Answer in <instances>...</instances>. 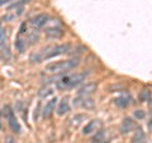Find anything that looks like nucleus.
I'll return each instance as SVG.
<instances>
[{
    "label": "nucleus",
    "mask_w": 152,
    "mask_h": 143,
    "mask_svg": "<svg viewBox=\"0 0 152 143\" xmlns=\"http://www.w3.org/2000/svg\"><path fill=\"white\" fill-rule=\"evenodd\" d=\"M4 115H5V118H7L10 129L15 133V134H19V133L22 132V127H20V124H19L18 119L15 117V113H14L12 107H9V105L4 107Z\"/></svg>",
    "instance_id": "4"
},
{
    "label": "nucleus",
    "mask_w": 152,
    "mask_h": 143,
    "mask_svg": "<svg viewBox=\"0 0 152 143\" xmlns=\"http://www.w3.org/2000/svg\"><path fill=\"white\" fill-rule=\"evenodd\" d=\"M86 119V115H84V114H77V115H75L72 119H71V125L74 127H77L79 124H81V122Z\"/></svg>",
    "instance_id": "19"
},
{
    "label": "nucleus",
    "mask_w": 152,
    "mask_h": 143,
    "mask_svg": "<svg viewBox=\"0 0 152 143\" xmlns=\"http://www.w3.org/2000/svg\"><path fill=\"white\" fill-rule=\"evenodd\" d=\"M133 128H134V122H133L132 118H128V117H127V118L123 119L119 131H121L122 134H128L129 132H132Z\"/></svg>",
    "instance_id": "13"
},
{
    "label": "nucleus",
    "mask_w": 152,
    "mask_h": 143,
    "mask_svg": "<svg viewBox=\"0 0 152 143\" xmlns=\"http://www.w3.org/2000/svg\"><path fill=\"white\" fill-rule=\"evenodd\" d=\"M148 105H150V109L152 110V100H150V101H148Z\"/></svg>",
    "instance_id": "26"
},
{
    "label": "nucleus",
    "mask_w": 152,
    "mask_h": 143,
    "mask_svg": "<svg viewBox=\"0 0 152 143\" xmlns=\"http://www.w3.org/2000/svg\"><path fill=\"white\" fill-rule=\"evenodd\" d=\"M91 142L93 143H108V141H107V131L99 129L96 133H95V136L93 137Z\"/></svg>",
    "instance_id": "16"
},
{
    "label": "nucleus",
    "mask_w": 152,
    "mask_h": 143,
    "mask_svg": "<svg viewBox=\"0 0 152 143\" xmlns=\"http://www.w3.org/2000/svg\"><path fill=\"white\" fill-rule=\"evenodd\" d=\"M10 0H0V7L1 5H4V4H7V3H9Z\"/></svg>",
    "instance_id": "24"
},
{
    "label": "nucleus",
    "mask_w": 152,
    "mask_h": 143,
    "mask_svg": "<svg viewBox=\"0 0 152 143\" xmlns=\"http://www.w3.org/2000/svg\"><path fill=\"white\" fill-rule=\"evenodd\" d=\"M57 101H58V99L53 96V98L50 99L46 103V105H45V108H43V112H42V117H43L45 119H48V118L52 117V114H53L55 109H56Z\"/></svg>",
    "instance_id": "9"
},
{
    "label": "nucleus",
    "mask_w": 152,
    "mask_h": 143,
    "mask_svg": "<svg viewBox=\"0 0 152 143\" xmlns=\"http://www.w3.org/2000/svg\"><path fill=\"white\" fill-rule=\"evenodd\" d=\"M1 29H3V28H1V26H0V32H1Z\"/></svg>",
    "instance_id": "27"
},
{
    "label": "nucleus",
    "mask_w": 152,
    "mask_h": 143,
    "mask_svg": "<svg viewBox=\"0 0 152 143\" xmlns=\"http://www.w3.org/2000/svg\"><path fill=\"white\" fill-rule=\"evenodd\" d=\"M38 39H39V34H38V31L37 29H33L29 36H28V41H29V45H34L38 42Z\"/></svg>",
    "instance_id": "20"
},
{
    "label": "nucleus",
    "mask_w": 152,
    "mask_h": 143,
    "mask_svg": "<svg viewBox=\"0 0 152 143\" xmlns=\"http://www.w3.org/2000/svg\"><path fill=\"white\" fill-rule=\"evenodd\" d=\"M64 28L61 27V24L58 26H52L45 29V36L48 38V39H60L61 37L64 36Z\"/></svg>",
    "instance_id": "5"
},
{
    "label": "nucleus",
    "mask_w": 152,
    "mask_h": 143,
    "mask_svg": "<svg viewBox=\"0 0 152 143\" xmlns=\"http://www.w3.org/2000/svg\"><path fill=\"white\" fill-rule=\"evenodd\" d=\"M14 46H15V50L19 53H24V51L27 50V41L24 38H22V34H19L17 37L15 42H14Z\"/></svg>",
    "instance_id": "15"
},
{
    "label": "nucleus",
    "mask_w": 152,
    "mask_h": 143,
    "mask_svg": "<svg viewBox=\"0 0 152 143\" xmlns=\"http://www.w3.org/2000/svg\"><path fill=\"white\" fill-rule=\"evenodd\" d=\"M132 143H146V136L145 132L142 131V128L138 127V129L136 131L134 136L132 138Z\"/></svg>",
    "instance_id": "17"
},
{
    "label": "nucleus",
    "mask_w": 152,
    "mask_h": 143,
    "mask_svg": "<svg viewBox=\"0 0 152 143\" xmlns=\"http://www.w3.org/2000/svg\"><path fill=\"white\" fill-rule=\"evenodd\" d=\"M74 105L83 109H93L95 107V101L90 96H80V95H77V98L74 99Z\"/></svg>",
    "instance_id": "6"
},
{
    "label": "nucleus",
    "mask_w": 152,
    "mask_h": 143,
    "mask_svg": "<svg viewBox=\"0 0 152 143\" xmlns=\"http://www.w3.org/2000/svg\"><path fill=\"white\" fill-rule=\"evenodd\" d=\"M102 127H103L102 120H99V119H93V120H90L88 124L83 128V134L90 136V134H93V133H96L99 129H102Z\"/></svg>",
    "instance_id": "7"
},
{
    "label": "nucleus",
    "mask_w": 152,
    "mask_h": 143,
    "mask_svg": "<svg viewBox=\"0 0 152 143\" xmlns=\"http://www.w3.org/2000/svg\"><path fill=\"white\" fill-rule=\"evenodd\" d=\"M114 104H115L118 108L126 109L131 105V99H129V96H126V95H121V96L114 99Z\"/></svg>",
    "instance_id": "14"
},
{
    "label": "nucleus",
    "mask_w": 152,
    "mask_h": 143,
    "mask_svg": "<svg viewBox=\"0 0 152 143\" xmlns=\"http://www.w3.org/2000/svg\"><path fill=\"white\" fill-rule=\"evenodd\" d=\"M80 65V60L77 57L74 58H69V60H64V61H56V62H51L48 65H46V71L50 74H55V75H62L65 72L76 69Z\"/></svg>",
    "instance_id": "2"
},
{
    "label": "nucleus",
    "mask_w": 152,
    "mask_h": 143,
    "mask_svg": "<svg viewBox=\"0 0 152 143\" xmlns=\"http://www.w3.org/2000/svg\"><path fill=\"white\" fill-rule=\"evenodd\" d=\"M22 14H23V7H19V8H15V10H14V9L8 10V13L1 19L4 22H13V20H15L17 18L20 17Z\"/></svg>",
    "instance_id": "12"
},
{
    "label": "nucleus",
    "mask_w": 152,
    "mask_h": 143,
    "mask_svg": "<svg viewBox=\"0 0 152 143\" xmlns=\"http://www.w3.org/2000/svg\"><path fill=\"white\" fill-rule=\"evenodd\" d=\"M88 72H77V74H71V75H64L61 76L60 80H57L56 86L60 90H70L76 88L77 85L83 84L85 79L88 77Z\"/></svg>",
    "instance_id": "3"
},
{
    "label": "nucleus",
    "mask_w": 152,
    "mask_h": 143,
    "mask_svg": "<svg viewBox=\"0 0 152 143\" xmlns=\"http://www.w3.org/2000/svg\"><path fill=\"white\" fill-rule=\"evenodd\" d=\"M138 100L141 103H146V101H150L151 100V93L148 89H143L141 90L140 94H138Z\"/></svg>",
    "instance_id": "18"
},
{
    "label": "nucleus",
    "mask_w": 152,
    "mask_h": 143,
    "mask_svg": "<svg viewBox=\"0 0 152 143\" xmlns=\"http://www.w3.org/2000/svg\"><path fill=\"white\" fill-rule=\"evenodd\" d=\"M71 51V45L70 43H62V45H55V46H48L46 48H42L41 51L34 52L29 57V61L32 63H41L42 61L55 58L57 56L70 53Z\"/></svg>",
    "instance_id": "1"
},
{
    "label": "nucleus",
    "mask_w": 152,
    "mask_h": 143,
    "mask_svg": "<svg viewBox=\"0 0 152 143\" xmlns=\"http://www.w3.org/2000/svg\"><path fill=\"white\" fill-rule=\"evenodd\" d=\"M98 90V84L96 82H88L83 85L81 88L77 90V95L80 96H90Z\"/></svg>",
    "instance_id": "10"
},
{
    "label": "nucleus",
    "mask_w": 152,
    "mask_h": 143,
    "mask_svg": "<svg viewBox=\"0 0 152 143\" xmlns=\"http://www.w3.org/2000/svg\"><path fill=\"white\" fill-rule=\"evenodd\" d=\"M4 143H17L15 141H14V138L13 137H5V141H4Z\"/></svg>",
    "instance_id": "23"
},
{
    "label": "nucleus",
    "mask_w": 152,
    "mask_h": 143,
    "mask_svg": "<svg viewBox=\"0 0 152 143\" xmlns=\"http://www.w3.org/2000/svg\"><path fill=\"white\" fill-rule=\"evenodd\" d=\"M48 23V15L45 13L37 14L36 17H33L31 19V26L33 27V29H39V28L45 27Z\"/></svg>",
    "instance_id": "8"
},
{
    "label": "nucleus",
    "mask_w": 152,
    "mask_h": 143,
    "mask_svg": "<svg viewBox=\"0 0 152 143\" xmlns=\"http://www.w3.org/2000/svg\"><path fill=\"white\" fill-rule=\"evenodd\" d=\"M53 94V90H52L51 88H47V89H42L41 91H39V96L41 98H47V96H50V95Z\"/></svg>",
    "instance_id": "21"
},
{
    "label": "nucleus",
    "mask_w": 152,
    "mask_h": 143,
    "mask_svg": "<svg viewBox=\"0 0 152 143\" xmlns=\"http://www.w3.org/2000/svg\"><path fill=\"white\" fill-rule=\"evenodd\" d=\"M70 110H71V107H70L69 98H67V96H65V98L60 101L58 107H57V109H56V113H57V115L64 117V115H66V114H67Z\"/></svg>",
    "instance_id": "11"
},
{
    "label": "nucleus",
    "mask_w": 152,
    "mask_h": 143,
    "mask_svg": "<svg viewBox=\"0 0 152 143\" xmlns=\"http://www.w3.org/2000/svg\"><path fill=\"white\" fill-rule=\"evenodd\" d=\"M134 117L137 118V119H143L145 117H146V113L143 112V110H134Z\"/></svg>",
    "instance_id": "22"
},
{
    "label": "nucleus",
    "mask_w": 152,
    "mask_h": 143,
    "mask_svg": "<svg viewBox=\"0 0 152 143\" xmlns=\"http://www.w3.org/2000/svg\"><path fill=\"white\" fill-rule=\"evenodd\" d=\"M148 127H150V129L152 131V119H151V120H150V123H148Z\"/></svg>",
    "instance_id": "25"
}]
</instances>
